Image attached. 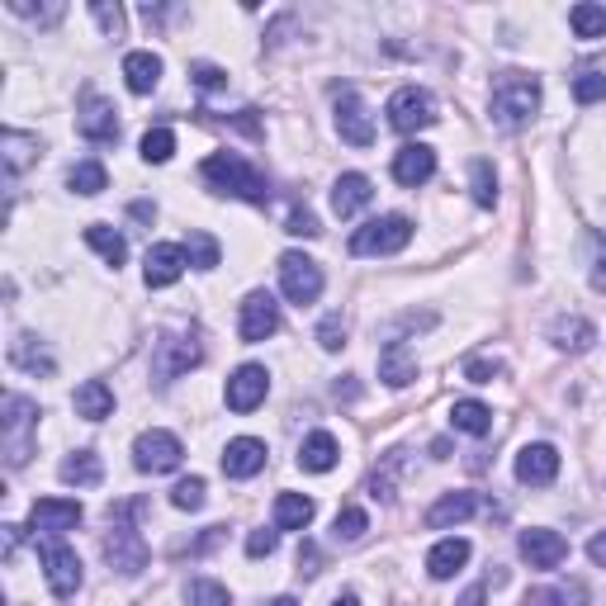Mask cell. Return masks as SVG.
<instances>
[{
	"label": "cell",
	"instance_id": "1",
	"mask_svg": "<svg viewBox=\"0 0 606 606\" xmlns=\"http://www.w3.org/2000/svg\"><path fill=\"white\" fill-rule=\"evenodd\" d=\"M488 110H493L497 129H507V133L526 129L541 114V77H531V71H503L488 91Z\"/></svg>",
	"mask_w": 606,
	"mask_h": 606
},
{
	"label": "cell",
	"instance_id": "2",
	"mask_svg": "<svg viewBox=\"0 0 606 606\" xmlns=\"http://www.w3.org/2000/svg\"><path fill=\"white\" fill-rule=\"evenodd\" d=\"M200 171H204V181L219 190V194H233V200H246V204H265V200H271L265 175L246 162V156H238V152H213Z\"/></svg>",
	"mask_w": 606,
	"mask_h": 606
},
{
	"label": "cell",
	"instance_id": "3",
	"mask_svg": "<svg viewBox=\"0 0 606 606\" xmlns=\"http://www.w3.org/2000/svg\"><path fill=\"white\" fill-rule=\"evenodd\" d=\"M33 436H39V403L24 394H6V403H0V451H6L10 469L29 465Z\"/></svg>",
	"mask_w": 606,
	"mask_h": 606
},
{
	"label": "cell",
	"instance_id": "4",
	"mask_svg": "<svg viewBox=\"0 0 606 606\" xmlns=\"http://www.w3.org/2000/svg\"><path fill=\"white\" fill-rule=\"evenodd\" d=\"M133 512H138L133 503L114 507V512H110V536H104V559H110V568H119L123 578H133V574H142V568H148V545H142L138 526L129 522Z\"/></svg>",
	"mask_w": 606,
	"mask_h": 606
},
{
	"label": "cell",
	"instance_id": "5",
	"mask_svg": "<svg viewBox=\"0 0 606 606\" xmlns=\"http://www.w3.org/2000/svg\"><path fill=\"white\" fill-rule=\"evenodd\" d=\"M407 242H413V219L384 213V219H370L365 228L351 233V256H394Z\"/></svg>",
	"mask_w": 606,
	"mask_h": 606
},
{
	"label": "cell",
	"instance_id": "6",
	"mask_svg": "<svg viewBox=\"0 0 606 606\" xmlns=\"http://www.w3.org/2000/svg\"><path fill=\"white\" fill-rule=\"evenodd\" d=\"M181 459H185L181 436L162 432V426H152V432H142L133 441V465L142 474H171V469H181Z\"/></svg>",
	"mask_w": 606,
	"mask_h": 606
},
{
	"label": "cell",
	"instance_id": "7",
	"mask_svg": "<svg viewBox=\"0 0 606 606\" xmlns=\"http://www.w3.org/2000/svg\"><path fill=\"white\" fill-rule=\"evenodd\" d=\"M280 290L290 303H317V294H323V265H317L313 256L303 252H284L280 256Z\"/></svg>",
	"mask_w": 606,
	"mask_h": 606
},
{
	"label": "cell",
	"instance_id": "8",
	"mask_svg": "<svg viewBox=\"0 0 606 606\" xmlns=\"http://www.w3.org/2000/svg\"><path fill=\"white\" fill-rule=\"evenodd\" d=\"M441 114H436V95L422 91V85H403V91H394V100H388V123H394L398 133H422L432 129Z\"/></svg>",
	"mask_w": 606,
	"mask_h": 606
},
{
	"label": "cell",
	"instance_id": "9",
	"mask_svg": "<svg viewBox=\"0 0 606 606\" xmlns=\"http://www.w3.org/2000/svg\"><path fill=\"white\" fill-rule=\"evenodd\" d=\"M200 361H204V346L194 342V336H162L152 351V380L171 384V380H181V374H190Z\"/></svg>",
	"mask_w": 606,
	"mask_h": 606
},
{
	"label": "cell",
	"instance_id": "10",
	"mask_svg": "<svg viewBox=\"0 0 606 606\" xmlns=\"http://www.w3.org/2000/svg\"><path fill=\"white\" fill-rule=\"evenodd\" d=\"M336 133H342V142H351V148H370L374 142V119L351 85L336 91Z\"/></svg>",
	"mask_w": 606,
	"mask_h": 606
},
{
	"label": "cell",
	"instance_id": "11",
	"mask_svg": "<svg viewBox=\"0 0 606 606\" xmlns=\"http://www.w3.org/2000/svg\"><path fill=\"white\" fill-rule=\"evenodd\" d=\"M265 394H271V374H265V365H238L233 380L223 388V398L233 413H256L265 403Z\"/></svg>",
	"mask_w": 606,
	"mask_h": 606
},
{
	"label": "cell",
	"instance_id": "12",
	"mask_svg": "<svg viewBox=\"0 0 606 606\" xmlns=\"http://www.w3.org/2000/svg\"><path fill=\"white\" fill-rule=\"evenodd\" d=\"M43 578L48 587L58 597H77V587H81V559H77V549L62 545V541H48L43 545Z\"/></svg>",
	"mask_w": 606,
	"mask_h": 606
},
{
	"label": "cell",
	"instance_id": "13",
	"mask_svg": "<svg viewBox=\"0 0 606 606\" xmlns=\"http://www.w3.org/2000/svg\"><path fill=\"white\" fill-rule=\"evenodd\" d=\"M81 503L77 497H39L29 507V531H43V536H62V531H77L81 526Z\"/></svg>",
	"mask_w": 606,
	"mask_h": 606
},
{
	"label": "cell",
	"instance_id": "14",
	"mask_svg": "<svg viewBox=\"0 0 606 606\" xmlns=\"http://www.w3.org/2000/svg\"><path fill=\"white\" fill-rule=\"evenodd\" d=\"M242 342H265V336H275L280 332V303L275 294H265V290H252L242 299Z\"/></svg>",
	"mask_w": 606,
	"mask_h": 606
},
{
	"label": "cell",
	"instance_id": "15",
	"mask_svg": "<svg viewBox=\"0 0 606 606\" xmlns=\"http://www.w3.org/2000/svg\"><path fill=\"white\" fill-rule=\"evenodd\" d=\"M77 133L85 142H119V114L104 95H85L77 110Z\"/></svg>",
	"mask_w": 606,
	"mask_h": 606
},
{
	"label": "cell",
	"instance_id": "16",
	"mask_svg": "<svg viewBox=\"0 0 606 606\" xmlns=\"http://www.w3.org/2000/svg\"><path fill=\"white\" fill-rule=\"evenodd\" d=\"M522 555L531 568H559L568 559V541L559 531H545V526H531L522 531Z\"/></svg>",
	"mask_w": 606,
	"mask_h": 606
},
{
	"label": "cell",
	"instance_id": "17",
	"mask_svg": "<svg viewBox=\"0 0 606 606\" xmlns=\"http://www.w3.org/2000/svg\"><path fill=\"white\" fill-rule=\"evenodd\" d=\"M555 474H559V451H555V445L536 441V445H526V451L516 455V478H522V484H531V488L555 484Z\"/></svg>",
	"mask_w": 606,
	"mask_h": 606
},
{
	"label": "cell",
	"instance_id": "18",
	"mask_svg": "<svg viewBox=\"0 0 606 606\" xmlns=\"http://www.w3.org/2000/svg\"><path fill=\"white\" fill-rule=\"evenodd\" d=\"M436 175V152L426 148V142H407V148H398L394 156V181L407 185V190H417L426 185Z\"/></svg>",
	"mask_w": 606,
	"mask_h": 606
},
{
	"label": "cell",
	"instance_id": "19",
	"mask_svg": "<svg viewBox=\"0 0 606 606\" xmlns=\"http://www.w3.org/2000/svg\"><path fill=\"white\" fill-rule=\"evenodd\" d=\"M185 271V246H175V242H156L148 261H142V280L152 284V290H166V284H175Z\"/></svg>",
	"mask_w": 606,
	"mask_h": 606
},
{
	"label": "cell",
	"instance_id": "20",
	"mask_svg": "<svg viewBox=\"0 0 606 606\" xmlns=\"http://www.w3.org/2000/svg\"><path fill=\"white\" fill-rule=\"evenodd\" d=\"M261 469H265V441H256V436L228 441V451H223V474L228 478H252Z\"/></svg>",
	"mask_w": 606,
	"mask_h": 606
},
{
	"label": "cell",
	"instance_id": "21",
	"mask_svg": "<svg viewBox=\"0 0 606 606\" xmlns=\"http://www.w3.org/2000/svg\"><path fill=\"white\" fill-rule=\"evenodd\" d=\"M370 200H374V185H370V175H361V171H346L342 181L332 185V213H336V219H355Z\"/></svg>",
	"mask_w": 606,
	"mask_h": 606
},
{
	"label": "cell",
	"instance_id": "22",
	"mask_svg": "<svg viewBox=\"0 0 606 606\" xmlns=\"http://www.w3.org/2000/svg\"><path fill=\"white\" fill-rule=\"evenodd\" d=\"M465 564H469V541L445 536V541L432 545V555H426V574H432L436 583H445V578H455Z\"/></svg>",
	"mask_w": 606,
	"mask_h": 606
},
{
	"label": "cell",
	"instance_id": "23",
	"mask_svg": "<svg viewBox=\"0 0 606 606\" xmlns=\"http://www.w3.org/2000/svg\"><path fill=\"white\" fill-rule=\"evenodd\" d=\"M380 380L388 388H407V384L417 380V355L407 351V342H388L380 351Z\"/></svg>",
	"mask_w": 606,
	"mask_h": 606
},
{
	"label": "cell",
	"instance_id": "24",
	"mask_svg": "<svg viewBox=\"0 0 606 606\" xmlns=\"http://www.w3.org/2000/svg\"><path fill=\"white\" fill-rule=\"evenodd\" d=\"M123 81H129L133 95H152L162 85V58L156 52H129L123 58Z\"/></svg>",
	"mask_w": 606,
	"mask_h": 606
},
{
	"label": "cell",
	"instance_id": "25",
	"mask_svg": "<svg viewBox=\"0 0 606 606\" xmlns=\"http://www.w3.org/2000/svg\"><path fill=\"white\" fill-rule=\"evenodd\" d=\"M474 512H478V497L474 493H445L441 503L426 512V526H432V531H451L459 522H469Z\"/></svg>",
	"mask_w": 606,
	"mask_h": 606
},
{
	"label": "cell",
	"instance_id": "26",
	"mask_svg": "<svg viewBox=\"0 0 606 606\" xmlns=\"http://www.w3.org/2000/svg\"><path fill=\"white\" fill-rule=\"evenodd\" d=\"M549 342H555V351L583 355L587 346L597 342V327L587 323V317H555V327H549Z\"/></svg>",
	"mask_w": 606,
	"mask_h": 606
},
{
	"label": "cell",
	"instance_id": "27",
	"mask_svg": "<svg viewBox=\"0 0 606 606\" xmlns=\"http://www.w3.org/2000/svg\"><path fill=\"white\" fill-rule=\"evenodd\" d=\"M336 455H342V445H336L332 432H313V436H303V445H299V465L309 474H327L336 465Z\"/></svg>",
	"mask_w": 606,
	"mask_h": 606
},
{
	"label": "cell",
	"instance_id": "28",
	"mask_svg": "<svg viewBox=\"0 0 606 606\" xmlns=\"http://www.w3.org/2000/svg\"><path fill=\"white\" fill-rule=\"evenodd\" d=\"M39 138L33 133H20V129H6V138H0V156H6V175H20L29 162H39Z\"/></svg>",
	"mask_w": 606,
	"mask_h": 606
},
{
	"label": "cell",
	"instance_id": "29",
	"mask_svg": "<svg viewBox=\"0 0 606 606\" xmlns=\"http://www.w3.org/2000/svg\"><path fill=\"white\" fill-rule=\"evenodd\" d=\"M71 403H77V417H85V422H104L114 413V394H110V384L104 380H85Z\"/></svg>",
	"mask_w": 606,
	"mask_h": 606
},
{
	"label": "cell",
	"instance_id": "30",
	"mask_svg": "<svg viewBox=\"0 0 606 606\" xmlns=\"http://www.w3.org/2000/svg\"><path fill=\"white\" fill-rule=\"evenodd\" d=\"M62 484H77V488H95L100 478H104V465H100V455L95 451H77V455H67L62 459Z\"/></svg>",
	"mask_w": 606,
	"mask_h": 606
},
{
	"label": "cell",
	"instance_id": "31",
	"mask_svg": "<svg viewBox=\"0 0 606 606\" xmlns=\"http://www.w3.org/2000/svg\"><path fill=\"white\" fill-rule=\"evenodd\" d=\"M313 497H303V493H280L275 497V531H303L313 522Z\"/></svg>",
	"mask_w": 606,
	"mask_h": 606
},
{
	"label": "cell",
	"instance_id": "32",
	"mask_svg": "<svg viewBox=\"0 0 606 606\" xmlns=\"http://www.w3.org/2000/svg\"><path fill=\"white\" fill-rule=\"evenodd\" d=\"M10 365H20V370H29V374H52V355L39 346V336L20 332V336L10 342Z\"/></svg>",
	"mask_w": 606,
	"mask_h": 606
},
{
	"label": "cell",
	"instance_id": "33",
	"mask_svg": "<svg viewBox=\"0 0 606 606\" xmlns=\"http://www.w3.org/2000/svg\"><path fill=\"white\" fill-rule=\"evenodd\" d=\"M451 426H455V432H465V436H484L493 426V407H484L478 398H459L451 407Z\"/></svg>",
	"mask_w": 606,
	"mask_h": 606
},
{
	"label": "cell",
	"instance_id": "34",
	"mask_svg": "<svg viewBox=\"0 0 606 606\" xmlns=\"http://www.w3.org/2000/svg\"><path fill=\"white\" fill-rule=\"evenodd\" d=\"M85 242L104 256V265H123V256H129V242H123V233H114L110 223H91L85 228Z\"/></svg>",
	"mask_w": 606,
	"mask_h": 606
},
{
	"label": "cell",
	"instance_id": "35",
	"mask_svg": "<svg viewBox=\"0 0 606 606\" xmlns=\"http://www.w3.org/2000/svg\"><path fill=\"white\" fill-rule=\"evenodd\" d=\"M568 29L578 33V39H606V6H574L568 10Z\"/></svg>",
	"mask_w": 606,
	"mask_h": 606
},
{
	"label": "cell",
	"instance_id": "36",
	"mask_svg": "<svg viewBox=\"0 0 606 606\" xmlns=\"http://www.w3.org/2000/svg\"><path fill=\"white\" fill-rule=\"evenodd\" d=\"M67 185L77 190V194H100L104 185H110V171H104L100 162H77L67 171Z\"/></svg>",
	"mask_w": 606,
	"mask_h": 606
},
{
	"label": "cell",
	"instance_id": "37",
	"mask_svg": "<svg viewBox=\"0 0 606 606\" xmlns=\"http://www.w3.org/2000/svg\"><path fill=\"white\" fill-rule=\"evenodd\" d=\"M185 602H190V606H233L228 587L213 583V578H190V583H185Z\"/></svg>",
	"mask_w": 606,
	"mask_h": 606
},
{
	"label": "cell",
	"instance_id": "38",
	"mask_svg": "<svg viewBox=\"0 0 606 606\" xmlns=\"http://www.w3.org/2000/svg\"><path fill=\"white\" fill-rule=\"evenodd\" d=\"M219 242H213L209 233H190L185 238V261L194 265V271H213V265H219Z\"/></svg>",
	"mask_w": 606,
	"mask_h": 606
},
{
	"label": "cell",
	"instance_id": "39",
	"mask_svg": "<svg viewBox=\"0 0 606 606\" xmlns=\"http://www.w3.org/2000/svg\"><path fill=\"white\" fill-rule=\"evenodd\" d=\"M469 185H474V204L478 209H493L497 204V175H493V166L484 162V156L469 166Z\"/></svg>",
	"mask_w": 606,
	"mask_h": 606
},
{
	"label": "cell",
	"instance_id": "40",
	"mask_svg": "<svg viewBox=\"0 0 606 606\" xmlns=\"http://www.w3.org/2000/svg\"><path fill=\"white\" fill-rule=\"evenodd\" d=\"M175 156V133L171 129H152L148 138H142V162H152V166H162Z\"/></svg>",
	"mask_w": 606,
	"mask_h": 606
},
{
	"label": "cell",
	"instance_id": "41",
	"mask_svg": "<svg viewBox=\"0 0 606 606\" xmlns=\"http://www.w3.org/2000/svg\"><path fill=\"white\" fill-rule=\"evenodd\" d=\"M365 531H370V516L361 512V507H346V512H336V522H332V536L336 541H361L365 536Z\"/></svg>",
	"mask_w": 606,
	"mask_h": 606
},
{
	"label": "cell",
	"instance_id": "42",
	"mask_svg": "<svg viewBox=\"0 0 606 606\" xmlns=\"http://www.w3.org/2000/svg\"><path fill=\"white\" fill-rule=\"evenodd\" d=\"M398 465H403V451L388 455L384 469H374V478H370V497H380V503H394V474H398Z\"/></svg>",
	"mask_w": 606,
	"mask_h": 606
},
{
	"label": "cell",
	"instance_id": "43",
	"mask_svg": "<svg viewBox=\"0 0 606 606\" xmlns=\"http://www.w3.org/2000/svg\"><path fill=\"white\" fill-rule=\"evenodd\" d=\"M531 602H536V606H583L587 587L583 583H564V587H549V593H536Z\"/></svg>",
	"mask_w": 606,
	"mask_h": 606
},
{
	"label": "cell",
	"instance_id": "44",
	"mask_svg": "<svg viewBox=\"0 0 606 606\" xmlns=\"http://www.w3.org/2000/svg\"><path fill=\"white\" fill-rule=\"evenodd\" d=\"M317 346H323V351H342L346 346V317L342 313H327L323 323H317Z\"/></svg>",
	"mask_w": 606,
	"mask_h": 606
},
{
	"label": "cell",
	"instance_id": "45",
	"mask_svg": "<svg viewBox=\"0 0 606 606\" xmlns=\"http://www.w3.org/2000/svg\"><path fill=\"white\" fill-rule=\"evenodd\" d=\"M171 503L181 512H200L204 507V478H181V484L171 488Z\"/></svg>",
	"mask_w": 606,
	"mask_h": 606
},
{
	"label": "cell",
	"instance_id": "46",
	"mask_svg": "<svg viewBox=\"0 0 606 606\" xmlns=\"http://www.w3.org/2000/svg\"><path fill=\"white\" fill-rule=\"evenodd\" d=\"M574 95H578V104L606 100V77H602V71H578V77H574Z\"/></svg>",
	"mask_w": 606,
	"mask_h": 606
},
{
	"label": "cell",
	"instance_id": "47",
	"mask_svg": "<svg viewBox=\"0 0 606 606\" xmlns=\"http://www.w3.org/2000/svg\"><path fill=\"white\" fill-rule=\"evenodd\" d=\"M190 77H194V85H200V91H223V85H228V71L213 67V62H194Z\"/></svg>",
	"mask_w": 606,
	"mask_h": 606
},
{
	"label": "cell",
	"instance_id": "48",
	"mask_svg": "<svg viewBox=\"0 0 606 606\" xmlns=\"http://www.w3.org/2000/svg\"><path fill=\"white\" fill-rule=\"evenodd\" d=\"M14 14H24V20H39V24H52L62 20V6H29V0H10Z\"/></svg>",
	"mask_w": 606,
	"mask_h": 606
},
{
	"label": "cell",
	"instance_id": "49",
	"mask_svg": "<svg viewBox=\"0 0 606 606\" xmlns=\"http://www.w3.org/2000/svg\"><path fill=\"white\" fill-rule=\"evenodd\" d=\"M284 233H294V238H317L323 228H317V219H313L309 209H294V213H290V223H284Z\"/></svg>",
	"mask_w": 606,
	"mask_h": 606
},
{
	"label": "cell",
	"instance_id": "50",
	"mask_svg": "<svg viewBox=\"0 0 606 606\" xmlns=\"http://www.w3.org/2000/svg\"><path fill=\"white\" fill-rule=\"evenodd\" d=\"M275 545H280L275 531H252V536H246V555H252V559H265V555H275Z\"/></svg>",
	"mask_w": 606,
	"mask_h": 606
},
{
	"label": "cell",
	"instance_id": "51",
	"mask_svg": "<svg viewBox=\"0 0 606 606\" xmlns=\"http://www.w3.org/2000/svg\"><path fill=\"white\" fill-rule=\"evenodd\" d=\"M497 374H503V365H497V361H484V355L465 365V380H474V384H493Z\"/></svg>",
	"mask_w": 606,
	"mask_h": 606
},
{
	"label": "cell",
	"instance_id": "52",
	"mask_svg": "<svg viewBox=\"0 0 606 606\" xmlns=\"http://www.w3.org/2000/svg\"><path fill=\"white\" fill-rule=\"evenodd\" d=\"M91 14H95V24L104 33H114V39H119V29H123V10L119 6H91Z\"/></svg>",
	"mask_w": 606,
	"mask_h": 606
},
{
	"label": "cell",
	"instance_id": "53",
	"mask_svg": "<svg viewBox=\"0 0 606 606\" xmlns=\"http://www.w3.org/2000/svg\"><path fill=\"white\" fill-rule=\"evenodd\" d=\"M593 290L606 294V238H597V252H593Z\"/></svg>",
	"mask_w": 606,
	"mask_h": 606
},
{
	"label": "cell",
	"instance_id": "54",
	"mask_svg": "<svg viewBox=\"0 0 606 606\" xmlns=\"http://www.w3.org/2000/svg\"><path fill=\"white\" fill-rule=\"evenodd\" d=\"M587 559H593L597 568H606V531H597V536L587 541Z\"/></svg>",
	"mask_w": 606,
	"mask_h": 606
},
{
	"label": "cell",
	"instance_id": "55",
	"mask_svg": "<svg viewBox=\"0 0 606 606\" xmlns=\"http://www.w3.org/2000/svg\"><path fill=\"white\" fill-rule=\"evenodd\" d=\"M459 606H488V587H484V583L465 587V597H459Z\"/></svg>",
	"mask_w": 606,
	"mask_h": 606
},
{
	"label": "cell",
	"instance_id": "56",
	"mask_svg": "<svg viewBox=\"0 0 606 606\" xmlns=\"http://www.w3.org/2000/svg\"><path fill=\"white\" fill-rule=\"evenodd\" d=\"M299 574H309V578L317 574V549H313V545H303V549H299Z\"/></svg>",
	"mask_w": 606,
	"mask_h": 606
},
{
	"label": "cell",
	"instance_id": "57",
	"mask_svg": "<svg viewBox=\"0 0 606 606\" xmlns=\"http://www.w3.org/2000/svg\"><path fill=\"white\" fill-rule=\"evenodd\" d=\"M20 536H24V526H6V555H14V549H20Z\"/></svg>",
	"mask_w": 606,
	"mask_h": 606
},
{
	"label": "cell",
	"instance_id": "58",
	"mask_svg": "<svg viewBox=\"0 0 606 606\" xmlns=\"http://www.w3.org/2000/svg\"><path fill=\"white\" fill-rule=\"evenodd\" d=\"M265 606H299V602H294V597H271Z\"/></svg>",
	"mask_w": 606,
	"mask_h": 606
},
{
	"label": "cell",
	"instance_id": "59",
	"mask_svg": "<svg viewBox=\"0 0 606 606\" xmlns=\"http://www.w3.org/2000/svg\"><path fill=\"white\" fill-rule=\"evenodd\" d=\"M332 606H361V602H355V597H351V593H346V597H336V602H332Z\"/></svg>",
	"mask_w": 606,
	"mask_h": 606
}]
</instances>
